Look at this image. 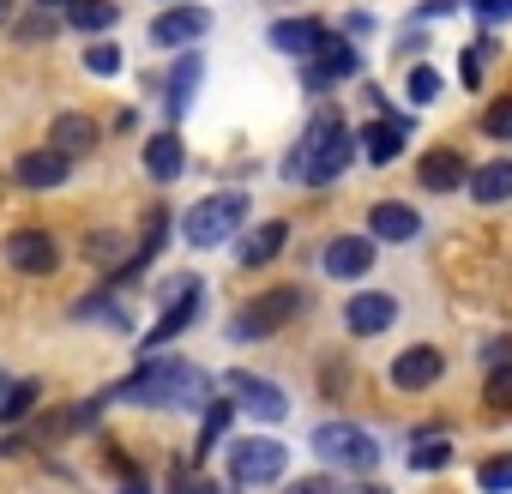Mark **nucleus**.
<instances>
[{
	"label": "nucleus",
	"mask_w": 512,
	"mask_h": 494,
	"mask_svg": "<svg viewBox=\"0 0 512 494\" xmlns=\"http://www.w3.org/2000/svg\"><path fill=\"white\" fill-rule=\"evenodd\" d=\"M175 494H217V482H211V476H187Z\"/></svg>",
	"instance_id": "nucleus-35"
},
{
	"label": "nucleus",
	"mask_w": 512,
	"mask_h": 494,
	"mask_svg": "<svg viewBox=\"0 0 512 494\" xmlns=\"http://www.w3.org/2000/svg\"><path fill=\"white\" fill-rule=\"evenodd\" d=\"M344 494H386L380 482H356V488H344Z\"/></svg>",
	"instance_id": "nucleus-37"
},
{
	"label": "nucleus",
	"mask_w": 512,
	"mask_h": 494,
	"mask_svg": "<svg viewBox=\"0 0 512 494\" xmlns=\"http://www.w3.org/2000/svg\"><path fill=\"white\" fill-rule=\"evenodd\" d=\"M446 458H452V446H446V440L434 434V422H428V428H422V440L410 446V470H422V476H428V470H446Z\"/></svg>",
	"instance_id": "nucleus-24"
},
{
	"label": "nucleus",
	"mask_w": 512,
	"mask_h": 494,
	"mask_svg": "<svg viewBox=\"0 0 512 494\" xmlns=\"http://www.w3.org/2000/svg\"><path fill=\"white\" fill-rule=\"evenodd\" d=\"M476 488H482V494H512V452H500V458H482V470H476Z\"/></svg>",
	"instance_id": "nucleus-27"
},
{
	"label": "nucleus",
	"mask_w": 512,
	"mask_h": 494,
	"mask_svg": "<svg viewBox=\"0 0 512 494\" xmlns=\"http://www.w3.org/2000/svg\"><path fill=\"white\" fill-rule=\"evenodd\" d=\"M392 320H398V302H392L386 290H356V296L344 302V326H350L356 338H380V332H392Z\"/></svg>",
	"instance_id": "nucleus-11"
},
{
	"label": "nucleus",
	"mask_w": 512,
	"mask_h": 494,
	"mask_svg": "<svg viewBox=\"0 0 512 494\" xmlns=\"http://www.w3.org/2000/svg\"><path fill=\"white\" fill-rule=\"evenodd\" d=\"M229 428V404H205V428H199V452H211Z\"/></svg>",
	"instance_id": "nucleus-32"
},
{
	"label": "nucleus",
	"mask_w": 512,
	"mask_h": 494,
	"mask_svg": "<svg viewBox=\"0 0 512 494\" xmlns=\"http://www.w3.org/2000/svg\"><path fill=\"white\" fill-rule=\"evenodd\" d=\"M205 31H211V13H205V7H169V13L151 19V43H157V49H187V43H199Z\"/></svg>",
	"instance_id": "nucleus-12"
},
{
	"label": "nucleus",
	"mask_w": 512,
	"mask_h": 494,
	"mask_svg": "<svg viewBox=\"0 0 512 494\" xmlns=\"http://www.w3.org/2000/svg\"><path fill=\"white\" fill-rule=\"evenodd\" d=\"M241 223H247V193H241V187H223V193L199 199V205L181 217V235H187L193 247H223Z\"/></svg>",
	"instance_id": "nucleus-3"
},
{
	"label": "nucleus",
	"mask_w": 512,
	"mask_h": 494,
	"mask_svg": "<svg viewBox=\"0 0 512 494\" xmlns=\"http://www.w3.org/2000/svg\"><path fill=\"white\" fill-rule=\"evenodd\" d=\"M67 19H73L79 31H91V37H97V31H109V25H115V0H73Z\"/></svg>",
	"instance_id": "nucleus-26"
},
{
	"label": "nucleus",
	"mask_w": 512,
	"mask_h": 494,
	"mask_svg": "<svg viewBox=\"0 0 512 494\" xmlns=\"http://www.w3.org/2000/svg\"><path fill=\"white\" fill-rule=\"evenodd\" d=\"M284 241H290V223L284 217H272V223H260L241 247H235V266H247V272H260V266H272L278 254H284Z\"/></svg>",
	"instance_id": "nucleus-16"
},
{
	"label": "nucleus",
	"mask_w": 512,
	"mask_h": 494,
	"mask_svg": "<svg viewBox=\"0 0 512 494\" xmlns=\"http://www.w3.org/2000/svg\"><path fill=\"white\" fill-rule=\"evenodd\" d=\"M13 19V0H0V25H7Z\"/></svg>",
	"instance_id": "nucleus-40"
},
{
	"label": "nucleus",
	"mask_w": 512,
	"mask_h": 494,
	"mask_svg": "<svg viewBox=\"0 0 512 494\" xmlns=\"http://www.w3.org/2000/svg\"><path fill=\"white\" fill-rule=\"evenodd\" d=\"M470 193H476V205H500V199H512V163L494 157V163L470 169Z\"/></svg>",
	"instance_id": "nucleus-21"
},
{
	"label": "nucleus",
	"mask_w": 512,
	"mask_h": 494,
	"mask_svg": "<svg viewBox=\"0 0 512 494\" xmlns=\"http://www.w3.org/2000/svg\"><path fill=\"white\" fill-rule=\"evenodd\" d=\"M181 163H187L181 133H151V139H145V169H151L157 181H175V175H181Z\"/></svg>",
	"instance_id": "nucleus-20"
},
{
	"label": "nucleus",
	"mask_w": 512,
	"mask_h": 494,
	"mask_svg": "<svg viewBox=\"0 0 512 494\" xmlns=\"http://www.w3.org/2000/svg\"><path fill=\"white\" fill-rule=\"evenodd\" d=\"M416 181H422L428 193H458V187H470V163H464L452 145H440V151H428V157L416 163Z\"/></svg>",
	"instance_id": "nucleus-15"
},
{
	"label": "nucleus",
	"mask_w": 512,
	"mask_h": 494,
	"mask_svg": "<svg viewBox=\"0 0 512 494\" xmlns=\"http://www.w3.org/2000/svg\"><path fill=\"white\" fill-rule=\"evenodd\" d=\"M37 398H43V380H19V386H13L7 398H0V428H13V422H25Z\"/></svg>",
	"instance_id": "nucleus-25"
},
{
	"label": "nucleus",
	"mask_w": 512,
	"mask_h": 494,
	"mask_svg": "<svg viewBox=\"0 0 512 494\" xmlns=\"http://www.w3.org/2000/svg\"><path fill=\"white\" fill-rule=\"evenodd\" d=\"M290 314H302V290H266V296H253V302H241L235 314H229V338L235 344H260V338H272Z\"/></svg>",
	"instance_id": "nucleus-4"
},
{
	"label": "nucleus",
	"mask_w": 512,
	"mask_h": 494,
	"mask_svg": "<svg viewBox=\"0 0 512 494\" xmlns=\"http://www.w3.org/2000/svg\"><path fill=\"white\" fill-rule=\"evenodd\" d=\"M320 43H326V25H320V19H278V25H272V49H278V55L314 61Z\"/></svg>",
	"instance_id": "nucleus-18"
},
{
	"label": "nucleus",
	"mask_w": 512,
	"mask_h": 494,
	"mask_svg": "<svg viewBox=\"0 0 512 494\" xmlns=\"http://www.w3.org/2000/svg\"><path fill=\"white\" fill-rule=\"evenodd\" d=\"M314 452H320L326 464H338V470H356V476H368V470L380 464V440H368L362 428H344V422L314 428Z\"/></svg>",
	"instance_id": "nucleus-7"
},
{
	"label": "nucleus",
	"mask_w": 512,
	"mask_h": 494,
	"mask_svg": "<svg viewBox=\"0 0 512 494\" xmlns=\"http://www.w3.org/2000/svg\"><path fill=\"white\" fill-rule=\"evenodd\" d=\"M350 157H356V133L344 127L338 109H320L308 121V133L296 139V151L284 157V175L290 181H308V187H332L350 169Z\"/></svg>",
	"instance_id": "nucleus-1"
},
{
	"label": "nucleus",
	"mask_w": 512,
	"mask_h": 494,
	"mask_svg": "<svg viewBox=\"0 0 512 494\" xmlns=\"http://www.w3.org/2000/svg\"><path fill=\"white\" fill-rule=\"evenodd\" d=\"M115 247H121V241L97 229V235H85V260H115Z\"/></svg>",
	"instance_id": "nucleus-33"
},
{
	"label": "nucleus",
	"mask_w": 512,
	"mask_h": 494,
	"mask_svg": "<svg viewBox=\"0 0 512 494\" xmlns=\"http://www.w3.org/2000/svg\"><path fill=\"white\" fill-rule=\"evenodd\" d=\"M49 145L67 151V157H73V151H91V145H97V121H91V115H61V121L49 127Z\"/></svg>",
	"instance_id": "nucleus-22"
},
{
	"label": "nucleus",
	"mask_w": 512,
	"mask_h": 494,
	"mask_svg": "<svg viewBox=\"0 0 512 494\" xmlns=\"http://www.w3.org/2000/svg\"><path fill=\"white\" fill-rule=\"evenodd\" d=\"M121 494H151V482H127V488H121Z\"/></svg>",
	"instance_id": "nucleus-38"
},
{
	"label": "nucleus",
	"mask_w": 512,
	"mask_h": 494,
	"mask_svg": "<svg viewBox=\"0 0 512 494\" xmlns=\"http://www.w3.org/2000/svg\"><path fill=\"white\" fill-rule=\"evenodd\" d=\"M368 229L386 235V241H416V235H422V217H416V205H404V199H380V205L368 211Z\"/></svg>",
	"instance_id": "nucleus-19"
},
{
	"label": "nucleus",
	"mask_w": 512,
	"mask_h": 494,
	"mask_svg": "<svg viewBox=\"0 0 512 494\" xmlns=\"http://www.w3.org/2000/svg\"><path fill=\"white\" fill-rule=\"evenodd\" d=\"M440 374H446V356H440L434 344H410V350L392 362V386H398V392H428Z\"/></svg>",
	"instance_id": "nucleus-14"
},
{
	"label": "nucleus",
	"mask_w": 512,
	"mask_h": 494,
	"mask_svg": "<svg viewBox=\"0 0 512 494\" xmlns=\"http://www.w3.org/2000/svg\"><path fill=\"white\" fill-rule=\"evenodd\" d=\"M404 91H410V103H434V97H440V91H446V79H440V73H434V67H416V73H410V85H404Z\"/></svg>",
	"instance_id": "nucleus-31"
},
{
	"label": "nucleus",
	"mask_w": 512,
	"mask_h": 494,
	"mask_svg": "<svg viewBox=\"0 0 512 494\" xmlns=\"http://www.w3.org/2000/svg\"><path fill=\"white\" fill-rule=\"evenodd\" d=\"M13 175H19V187H31V193H55V187H67L73 157H67V151H55V145H43V151H25Z\"/></svg>",
	"instance_id": "nucleus-13"
},
{
	"label": "nucleus",
	"mask_w": 512,
	"mask_h": 494,
	"mask_svg": "<svg viewBox=\"0 0 512 494\" xmlns=\"http://www.w3.org/2000/svg\"><path fill=\"white\" fill-rule=\"evenodd\" d=\"M85 73H97V79L121 73V49H115V43H91V49H85Z\"/></svg>",
	"instance_id": "nucleus-30"
},
{
	"label": "nucleus",
	"mask_w": 512,
	"mask_h": 494,
	"mask_svg": "<svg viewBox=\"0 0 512 494\" xmlns=\"http://www.w3.org/2000/svg\"><path fill=\"white\" fill-rule=\"evenodd\" d=\"M290 470V446L284 440H266V434H241L229 446V476L241 488H266V482H284Z\"/></svg>",
	"instance_id": "nucleus-5"
},
{
	"label": "nucleus",
	"mask_w": 512,
	"mask_h": 494,
	"mask_svg": "<svg viewBox=\"0 0 512 494\" xmlns=\"http://www.w3.org/2000/svg\"><path fill=\"white\" fill-rule=\"evenodd\" d=\"M482 362H488V368H512V338H494V344L482 350Z\"/></svg>",
	"instance_id": "nucleus-34"
},
{
	"label": "nucleus",
	"mask_w": 512,
	"mask_h": 494,
	"mask_svg": "<svg viewBox=\"0 0 512 494\" xmlns=\"http://www.w3.org/2000/svg\"><path fill=\"white\" fill-rule=\"evenodd\" d=\"M109 398H115V404H205V398H211V380H205L199 368L175 362V356H157V362H145L133 380H121Z\"/></svg>",
	"instance_id": "nucleus-2"
},
{
	"label": "nucleus",
	"mask_w": 512,
	"mask_h": 494,
	"mask_svg": "<svg viewBox=\"0 0 512 494\" xmlns=\"http://www.w3.org/2000/svg\"><path fill=\"white\" fill-rule=\"evenodd\" d=\"M7 266L25 278H49L61 266V247L49 229H19V235H7Z\"/></svg>",
	"instance_id": "nucleus-9"
},
{
	"label": "nucleus",
	"mask_w": 512,
	"mask_h": 494,
	"mask_svg": "<svg viewBox=\"0 0 512 494\" xmlns=\"http://www.w3.org/2000/svg\"><path fill=\"white\" fill-rule=\"evenodd\" d=\"M482 404H488V410H512V368H488V380H482Z\"/></svg>",
	"instance_id": "nucleus-28"
},
{
	"label": "nucleus",
	"mask_w": 512,
	"mask_h": 494,
	"mask_svg": "<svg viewBox=\"0 0 512 494\" xmlns=\"http://www.w3.org/2000/svg\"><path fill=\"white\" fill-rule=\"evenodd\" d=\"M37 7H43V13H55V7H73V0H37Z\"/></svg>",
	"instance_id": "nucleus-39"
},
{
	"label": "nucleus",
	"mask_w": 512,
	"mask_h": 494,
	"mask_svg": "<svg viewBox=\"0 0 512 494\" xmlns=\"http://www.w3.org/2000/svg\"><path fill=\"white\" fill-rule=\"evenodd\" d=\"M199 73H205L199 55H181V61H175V73H169V115H187V103H193V91H199Z\"/></svg>",
	"instance_id": "nucleus-23"
},
{
	"label": "nucleus",
	"mask_w": 512,
	"mask_h": 494,
	"mask_svg": "<svg viewBox=\"0 0 512 494\" xmlns=\"http://www.w3.org/2000/svg\"><path fill=\"white\" fill-rule=\"evenodd\" d=\"M169 302H163V314H157V326L145 332V350H163V344H175L199 314H205V284L199 278H175L169 290H163Z\"/></svg>",
	"instance_id": "nucleus-6"
},
{
	"label": "nucleus",
	"mask_w": 512,
	"mask_h": 494,
	"mask_svg": "<svg viewBox=\"0 0 512 494\" xmlns=\"http://www.w3.org/2000/svg\"><path fill=\"white\" fill-rule=\"evenodd\" d=\"M320 266H326L338 284H356V278H368V272H374V235H338V241H326Z\"/></svg>",
	"instance_id": "nucleus-10"
},
{
	"label": "nucleus",
	"mask_w": 512,
	"mask_h": 494,
	"mask_svg": "<svg viewBox=\"0 0 512 494\" xmlns=\"http://www.w3.org/2000/svg\"><path fill=\"white\" fill-rule=\"evenodd\" d=\"M356 139H362V157H368V163H392V157L404 151V139H410V121H404V115H380V121H368Z\"/></svg>",
	"instance_id": "nucleus-17"
},
{
	"label": "nucleus",
	"mask_w": 512,
	"mask_h": 494,
	"mask_svg": "<svg viewBox=\"0 0 512 494\" xmlns=\"http://www.w3.org/2000/svg\"><path fill=\"white\" fill-rule=\"evenodd\" d=\"M223 380H229V404H241L247 416H260V422H284V416H290V398H284L272 380L247 374V368H235V374H223Z\"/></svg>",
	"instance_id": "nucleus-8"
},
{
	"label": "nucleus",
	"mask_w": 512,
	"mask_h": 494,
	"mask_svg": "<svg viewBox=\"0 0 512 494\" xmlns=\"http://www.w3.org/2000/svg\"><path fill=\"white\" fill-rule=\"evenodd\" d=\"M482 133H488V139H512V97H494V103L482 109Z\"/></svg>",
	"instance_id": "nucleus-29"
},
{
	"label": "nucleus",
	"mask_w": 512,
	"mask_h": 494,
	"mask_svg": "<svg viewBox=\"0 0 512 494\" xmlns=\"http://www.w3.org/2000/svg\"><path fill=\"white\" fill-rule=\"evenodd\" d=\"M290 494H338V482H302V488H290Z\"/></svg>",
	"instance_id": "nucleus-36"
}]
</instances>
